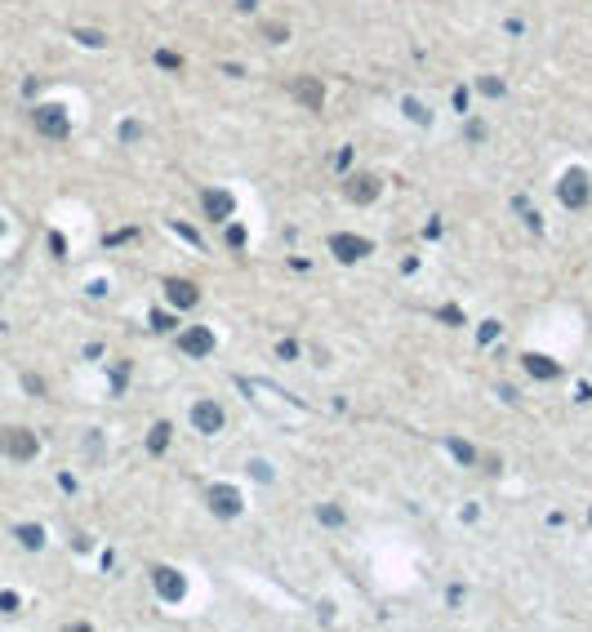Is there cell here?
<instances>
[{"label": "cell", "instance_id": "cell-1", "mask_svg": "<svg viewBox=\"0 0 592 632\" xmlns=\"http://www.w3.org/2000/svg\"><path fill=\"white\" fill-rule=\"evenodd\" d=\"M36 450H41L36 432H27V427H0V454H9V459H36Z\"/></svg>", "mask_w": 592, "mask_h": 632}, {"label": "cell", "instance_id": "cell-2", "mask_svg": "<svg viewBox=\"0 0 592 632\" xmlns=\"http://www.w3.org/2000/svg\"><path fill=\"white\" fill-rule=\"evenodd\" d=\"M556 196L570 205V209H583L588 205V196H592V182H588V174L583 170H566L561 174V182H556Z\"/></svg>", "mask_w": 592, "mask_h": 632}, {"label": "cell", "instance_id": "cell-3", "mask_svg": "<svg viewBox=\"0 0 592 632\" xmlns=\"http://www.w3.org/2000/svg\"><path fill=\"white\" fill-rule=\"evenodd\" d=\"M31 121H36V129H41L45 138H67V134H72V121H67V111L58 103L36 107V111H31Z\"/></svg>", "mask_w": 592, "mask_h": 632}, {"label": "cell", "instance_id": "cell-4", "mask_svg": "<svg viewBox=\"0 0 592 632\" xmlns=\"http://www.w3.org/2000/svg\"><path fill=\"white\" fill-rule=\"evenodd\" d=\"M200 209H205L214 223H227L236 201H232V192H223V187H205V192H200Z\"/></svg>", "mask_w": 592, "mask_h": 632}, {"label": "cell", "instance_id": "cell-5", "mask_svg": "<svg viewBox=\"0 0 592 632\" xmlns=\"http://www.w3.org/2000/svg\"><path fill=\"white\" fill-rule=\"evenodd\" d=\"M290 94H294L308 111H321V103H325V89H321L316 76H294V80H290Z\"/></svg>", "mask_w": 592, "mask_h": 632}, {"label": "cell", "instance_id": "cell-6", "mask_svg": "<svg viewBox=\"0 0 592 632\" xmlns=\"http://www.w3.org/2000/svg\"><path fill=\"white\" fill-rule=\"evenodd\" d=\"M343 192H348V201L370 205V201H379V178H375V174H352V178L343 182Z\"/></svg>", "mask_w": 592, "mask_h": 632}, {"label": "cell", "instance_id": "cell-7", "mask_svg": "<svg viewBox=\"0 0 592 632\" xmlns=\"http://www.w3.org/2000/svg\"><path fill=\"white\" fill-rule=\"evenodd\" d=\"M151 584H156V592L165 596V601H183V592H188L183 574H178V570H169V565H161V570L151 574Z\"/></svg>", "mask_w": 592, "mask_h": 632}, {"label": "cell", "instance_id": "cell-8", "mask_svg": "<svg viewBox=\"0 0 592 632\" xmlns=\"http://www.w3.org/2000/svg\"><path fill=\"white\" fill-rule=\"evenodd\" d=\"M210 508L218 512V517H236V512H241V494H236L232 486H210Z\"/></svg>", "mask_w": 592, "mask_h": 632}, {"label": "cell", "instance_id": "cell-9", "mask_svg": "<svg viewBox=\"0 0 592 632\" xmlns=\"http://www.w3.org/2000/svg\"><path fill=\"white\" fill-rule=\"evenodd\" d=\"M165 294H169V303H174V307H196V298H200V290L192 285V280H183V276H169L165 280Z\"/></svg>", "mask_w": 592, "mask_h": 632}, {"label": "cell", "instance_id": "cell-10", "mask_svg": "<svg viewBox=\"0 0 592 632\" xmlns=\"http://www.w3.org/2000/svg\"><path fill=\"white\" fill-rule=\"evenodd\" d=\"M330 249H334V254L343 258V263H357V258L370 254V241H365V236H334Z\"/></svg>", "mask_w": 592, "mask_h": 632}, {"label": "cell", "instance_id": "cell-11", "mask_svg": "<svg viewBox=\"0 0 592 632\" xmlns=\"http://www.w3.org/2000/svg\"><path fill=\"white\" fill-rule=\"evenodd\" d=\"M192 423L200 432H218V427H223V410H218L214 401H196L192 405Z\"/></svg>", "mask_w": 592, "mask_h": 632}, {"label": "cell", "instance_id": "cell-12", "mask_svg": "<svg viewBox=\"0 0 592 632\" xmlns=\"http://www.w3.org/2000/svg\"><path fill=\"white\" fill-rule=\"evenodd\" d=\"M183 352H188V356H210L214 352V334H210V329H188V334H183Z\"/></svg>", "mask_w": 592, "mask_h": 632}, {"label": "cell", "instance_id": "cell-13", "mask_svg": "<svg viewBox=\"0 0 592 632\" xmlns=\"http://www.w3.org/2000/svg\"><path fill=\"white\" fill-rule=\"evenodd\" d=\"M521 361H526V370H530L534 378H556V374H561V365H556V361H548V356H539V352L521 356Z\"/></svg>", "mask_w": 592, "mask_h": 632}, {"label": "cell", "instance_id": "cell-14", "mask_svg": "<svg viewBox=\"0 0 592 632\" xmlns=\"http://www.w3.org/2000/svg\"><path fill=\"white\" fill-rule=\"evenodd\" d=\"M18 539H23V547L36 552V547H45V530L41 525H18Z\"/></svg>", "mask_w": 592, "mask_h": 632}, {"label": "cell", "instance_id": "cell-15", "mask_svg": "<svg viewBox=\"0 0 592 632\" xmlns=\"http://www.w3.org/2000/svg\"><path fill=\"white\" fill-rule=\"evenodd\" d=\"M165 445H169V423H156V427H151V437H147V450L161 454Z\"/></svg>", "mask_w": 592, "mask_h": 632}, {"label": "cell", "instance_id": "cell-16", "mask_svg": "<svg viewBox=\"0 0 592 632\" xmlns=\"http://www.w3.org/2000/svg\"><path fill=\"white\" fill-rule=\"evenodd\" d=\"M446 445H450V454H454V459H459V463H477V450H472V445H468V441H459V437H450Z\"/></svg>", "mask_w": 592, "mask_h": 632}, {"label": "cell", "instance_id": "cell-17", "mask_svg": "<svg viewBox=\"0 0 592 632\" xmlns=\"http://www.w3.org/2000/svg\"><path fill=\"white\" fill-rule=\"evenodd\" d=\"M477 85H481V94H495V98L503 94V80H495V76H481Z\"/></svg>", "mask_w": 592, "mask_h": 632}, {"label": "cell", "instance_id": "cell-18", "mask_svg": "<svg viewBox=\"0 0 592 632\" xmlns=\"http://www.w3.org/2000/svg\"><path fill=\"white\" fill-rule=\"evenodd\" d=\"M321 521H325V525H343V512H338V508H321Z\"/></svg>", "mask_w": 592, "mask_h": 632}, {"label": "cell", "instance_id": "cell-19", "mask_svg": "<svg viewBox=\"0 0 592 632\" xmlns=\"http://www.w3.org/2000/svg\"><path fill=\"white\" fill-rule=\"evenodd\" d=\"M263 36H267V40H285V36H290V31H285L281 23H267V27H263Z\"/></svg>", "mask_w": 592, "mask_h": 632}, {"label": "cell", "instance_id": "cell-20", "mask_svg": "<svg viewBox=\"0 0 592 632\" xmlns=\"http://www.w3.org/2000/svg\"><path fill=\"white\" fill-rule=\"evenodd\" d=\"M0 610L14 614V610H18V596H14V592H0Z\"/></svg>", "mask_w": 592, "mask_h": 632}, {"label": "cell", "instance_id": "cell-21", "mask_svg": "<svg viewBox=\"0 0 592 632\" xmlns=\"http://www.w3.org/2000/svg\"><path fill=\"white\" fill-rule=\"evenodd\" d=\"M405 111H410L414 121H428V111H423V103H414V98H410V103H405Z\"/></svg>", "mask_w": 592, "mask_h": 632}, {"label": "cell", "instance_id": "cell-22", "mask_svg": "<svg viewBox=\"0 0 592 632\" xmlns=\"http://www.w3.org/2000/svg\"><path fill=\"white\" fill-rule=\"evenodd\" d=\"M76 40H85V45H103V36H98V31H76Z\"/></svg>", "mask_w": 592, "mask_h": 632}, {"label": "cell", "instance_id": "cell-23", "mask_svg": "<svg viewBox=\"0 0 592 632\" xmlns=\"http://www.w3.org/2000/svg\"><path fill=\"white\" fill-rule=\"evenodd\" d=\"M156 62H161V67H178V54H165V49H161Z\"/></svg>", "mask_w": 592, "mask_h": 632}, {"label": "cell", "instance_id": "cell-24", "mask_svg": "<svg viewBox=\"0 0 592 632\" xmlns=\"http://www.w3.org/2000/svg\"><path fill=\"white\" fill-rule=\"evenodd\" d=\"M441 316H446L450 325H459V321H463V312H459V307H441Z\"/></svg>", "mask_w": 592, "mask_h": 632}, {"label": "cell", "instance_id": "cell-25", "mask_svg": "<svg viewBox=\"0 0 592 632\" xmlns=\"http://www.w3.org/2000/svg\"><path fill=\"white\" fill-rule=\"evenodd\" d=\"M236 5H241V9H254V0H236Z\"/></svg>", "mask_w": 592, "mask_h": 632}, {"label": "cell", "instance_id": "cell-26", "mask_svg": "<svg viewBox=\"0 0 592 632\" xmlns=\"http://www.w3.org/2000/svg\"><path fill=\"white\" fill-rule=\"evenodd\" d=\"M0 231H5V223H0Z\"/></svg>", "mask_w": 592, "mask_h": 632}]
</instances>
